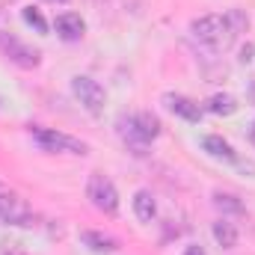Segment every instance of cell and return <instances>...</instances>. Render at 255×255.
I'll return each mask as SVG.
<instances>
[{
	"label": "cell",
	"instance_id": "obj_21",
	"mask_svg": "<svg viewBox=\"0 0 255 255\" xmlns=\"http://www.w3.org/2000/svg\"><path fill=\"white\" fill-rule=\"evenodd\" d=\"M250 142L255 145V122H253V128H250Z\"/></svg>",
	"mask_w": 255,
	"mask_h": 255
},
{
	"label": "cell",
	"instance_id": "obj_17",
	"mask_svg": "<svg viewBox=\"0 0 255 255\" xmlns=\"http://www.w3.org/2000/svg\"><path fill=\"white\" fill-rule=\"evenodd\" d=\"M226 18H229V24H232L235 33H247V27H250V15H247L244 9H229Z\"/></svg>",
	"mask_w": 255,
	"mask_h": 255
},
{
	"label": "cell",
	"instance_id": "obj_20",
	"mask_svg": "<svg viewBox=\"0 0 255 255\" xmlns=\"http://www.w3.org/2000/svg\"><path fill=\"white\" fill-rule=\"evenodd\" d=\"M184 255H208V253H205L202 247H196V244H193V247H187V250H184Z\"/></svg>",
	"mask_w": 255,
	"mask_h": 255
},
{
	"label": "cell",
	"instance_id": "obj_18",
	"mask_svg": "<svg viewBox=\"0 0 255 255\" xmlns=\"http://www.w3.org/2000/svg\"><path fill=\"white\" fill-rule=\"evenodd\" d=\"M0 255H24V250H21V244H15V241H3V244H0Z\"/></svg>",
	"mask_w": 255,
	"mask_h": 255
},
{
	"label": "cell",
	"instance_id": "obj_11",
	"mask_svg": "<svg viewBox=\"0 0 255 255\" xmlns=\"http://www.w3.org/2000/svg\"><path fill=\"white\" fill-rule=\"evenodd\" d=\"M133 214L139 223H151L157 217V202L148 190H136L133 193Z\"/></svg>",
	"mask_w": 255,
	"mask_h": 255
},
{
	"label": "cell",
	"instance_id": "obj_4",
	"mask_svg": "<svg viewBox=\"0 0 255 255\" xmlns=\"http://www.w3.org/2000/svg\"><path fill=\"white\" fill-rule=\"evenodd\" d=\"M71 92H74V98L80 101V107L86 113H92V116H101L104 113L107 92H104V86L98 80H92L86 74H77V77H71Z\"/></svg>",
	"mask_w": 255,
	"mask_h": 255
},
{
	"label": "cell",
	"instance_id": "obj_2",
	"mask_svg": "<svg viewBox=\"0 0 255 255\" xmlns=\"http://www.w3.org/2000/svg\"><path fill=\"white\" fill-rule=\"evenodd\" d=\"M119 133H122V139H125L136 154H142V151H145V145H148L151 139H157V136H160V119H157V116H151V113L122 116V119H119Z\"/></svg>",
	"mask_w": 255,
	"mask_h": 255
},
{
	"label": "cell",
	"instance_id": "obj_16",
	"mask_svg": "<svg viewBox=\"0 0 255 255\" xmlns=\"http://www.w3.org/2000/svg\"><path fill=\"white\" fill-rule=\"evenodd\" d=\"M21 18H24V24H30L36 33H48V21H45V15H42L36 6H24V9H21Z\"/></svg>",
	"mask_w": 255,
	"mask_h": 255
},
{
	"label": "cell",
	"instance_id": "obj_3",
	"mask_svg": "<svg viewBox=\"0 0 255 255\" xmlns=\"http://www.w3.org/2000/svg\"><path fill=\"white\" fill-rule=\"evenodd\" d=\"M86 196H89V202H92L101 214H107V217H116V214H119V193H116V184H113L107 175L92 172L89 181H86Z\"/></svg>",
	"mask_w": 255,
	"mask_h": 255
},
{
	"label": "cell",
	"instance_id": "obj_6",
	"mask_svg": "<svg viewBox=\"0 0 255 255\" xmlns=\"http://www.w3.org/2000/svg\"><path fill=\"white\" fill-rule=\"evenodd\" d=\"M0 220L18 229H30L33 226V211L27 205V199H21L15 190L0 187Z\"/></svg>",
	"mask_w": 255,
	"mask_h": 255
},
{
	"label": "cell",
	"instance_id": "obj_12",
	"mask_svg": "<svg viewBox=\"0 0 255 255\" xmlns=\"http://www.w3.org/2000/svg\"><path fill=\"white\" fill-rule=\"evenodd\" d=\"M80 241H83L92 253H113V250H119V241L110 238V235H104V232H83Z\"/></svg>",
	"mask_w": 255,
	"mask_h": 255
},
{
	"label": "cell",
	"instance_id": "obj_22",
	"mask_svg": "<svg viewBox=\"0 0 255 255\" xmlns=\"http://www.w3.org/2000/svg\"><path fill=\"white\" fill-rule=\"evenodd\" d=\"M48 3H68V0H48Z\"/></svg>",
	"mask_w": 255,
	"mask_h": 255
},
{
	"label": "cell",
	"instance_id": "obj_19",
	"mask_svg": "<svg viewBox=\"0 0 255 255\" xmlns=\"http://www.w3.org/2000/svg\"><path fill=\"white\" fill-rule=\"evenodd\" d=\"M253 54H255V48H253V45H247V48L241 51V63H250V60H253Z\"/></svg>",
	"mask_w": 255,
	"mask_h": 255
},
{
	"label": "cell",
	"instance_id": "obj_9",
	"mask_svg": "<svg viewBox=\"0 0 255 255\" xmlns=\"http://www.w3.org/2000/svg\"><path fill=\"white\" fill-rule=\"evenodd\" d=\"M54 27H57V33H60V39H65V42H77V39H83V33H86V21H83L77 12H63Z\"/></svg>",
	"mask_w": 255,
	"mask_h": 255
},
{
	"label": "cell",
	"instance_id": "obj_14",
	"mask_svg": "<svg viewBox=\"0 0 255 255\" xmlns=\"http://www.w3.org/2000/svg\"><path fill=\"white\" fill-rule=\"evenodd\" d=\"M208 110L214 113V116H232V113H238V101L232 98V95H211L208 98Z\"/></svg>",
	"mask_w": 255,
	"mask_h": 255
},
{
	"label": "cell",
	"instance_id": "obj_13",
	"mask_svg": "<svg viewBox=\"0 0 255 255\" xmlns=\"http://www.w3.org/2000/svg\"><path fill=\"white\" fill-rule=\"evenodd\" d=\"M211 232H214V241H217L223 250H235V247H238V229H235V223H229V220H217Z\"/></svg>",
	"mask_w": 255,
	"mask_h": 255
},
{
	"label": "cell",
	"instance_id": "obj_8",
	"mask_svg": "<svg viewBox=\"0 0 255 255\" xmlns=\"http://www.w3.org/2000/svg\"><path fill=\"white\" fill-rule=\"evenodd\" d=\"M163 104H166V110H169V113L181 116L184 122H199V119H202V107H199L196 101H190L187 95L166 92V95H163Z\"/></svg>",
	"mask_w": 255,
	"mask_h": 255
},
{
	"label": "cell",
	"instance_id": "obj_7",
	"mask_svg": "<svg viewBox=\"0 0 255 255\" xmlns=\"http://www.w3.org/2000/svg\"><path fill=\"white\" fill-rule=\"evenodd\" d=\"M0 54H3L9 63L21 65V68H36V65L42 63V54H39L36 48L24 45L18 36H12V33H3V30H0Z\"/></svg>",
	"mask_w": 255,
	"mask_h": 255
},
{
	"label": "cell",
	"instance_id": "obj_1",
	"mask_svg": "<svg viewBox=\"0 0 255 255\" xmlns=\"http://www.w3.org/2000/svg\"><path fill=\"white\" fill-rule=\"evenodd\" d=\"M190 33H193V39H199L205 48H211L217 54L232 48V42L238 39V33L232 30L226 15H202V18H196L190 24Z\"/></svg>",
	"mask_w": 255,
	"mask_h": 255
},
{
	"label": "cell",
	"instance_id": "obj_10",
	"mask_svg": "<svg viewBox=\"0 0 255 255\" xmlns=\"http://www.w3.org/2000/svg\"><path fill=\"white\" fill-rule=\"evenodd\" d=\"M202 148L211 154V157H217V160H226V163H238L241 157H238V151L223 139V136H217V133H208L205 139H202Z\"/></svg>",
	"mask_w": 255,
	"mask_h": 255
},
{
	"label": "cell",
	"instance_id": "obj_15",
	"mask_svg": "<svg viewBox=\"0 0 255 255\" xmlns=\"http://www.w3.org/2000/svg\"><path fill=\"white\" fill-rule=\"evenodd\" d=\"M214 205L223 211V214H247V208H244V202L238 199V196H232V193H214Z\"/></svg>",
	"mask_w": 255,
	"mask_h": 255
},
{
	"label": "cell",
	"instance_id": "obj_5",
	"mask_svg": "<svg viewBox=\"0 0 255 255\" xmlns=\"http://www.w3.org/2000/svg\"><path fill=\"white\" fill-rule=\"evenodd\" d=\"M30 133H33V139L45 148V151H65V154H86L89 151V145L86 142H80V139H74V136H65L60 130H51V128H42V125H33L30 128Z\"/></svg>",
	"mask_w": 255,
	"mask_h": 255
}]
</instances>
